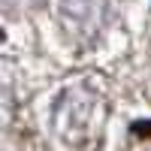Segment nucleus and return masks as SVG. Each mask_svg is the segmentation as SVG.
<instances>
[{
    "label": "nucleus",
    "instance_id": "obj_2",
    "mask_svg": "<svg viewBox=\"0 0 151 151\" xmlns=\"http://www.w3.org/2000/svg\"><path fill=\"white\" fill-rule=\"evenodd\" d=\"M55 15L73 40H91L106 15V0H52Z\"/></svg>",
    "mask_w": 151,
    "mask_h": 151
},
{
    "label": "nucleus",
    "instance_id": "obj_3",
    "mask_svg": "<svg viewBox=\"0 0 151 151\" xmlns=\"http://www.w3.org/2000/svg\"><path fill=\"white\" fill-rule=\"evenodd\" d=\"M130 151H151V124H133V142Z\"/></svg>",
    "mask_w": 151,
    "mask_h": 151
},
{
    "label": "nucleus",
    "instance_id": "obj_1",
    "mask_svg": "<svg viewBox=\"0 0 151 151\" xmlns=\"http://www.w3.org/2000/svg\"><path fill=\"white\" fill-rule=\"evenodd\" d=\"M106 106L94 91H88L85 85H73L64 91L55 109V130L64 142L70 145H85L103 127Z\"/></svg>",
    "mask_w": 151,
    "mask_h": 151
}]
</instances>
